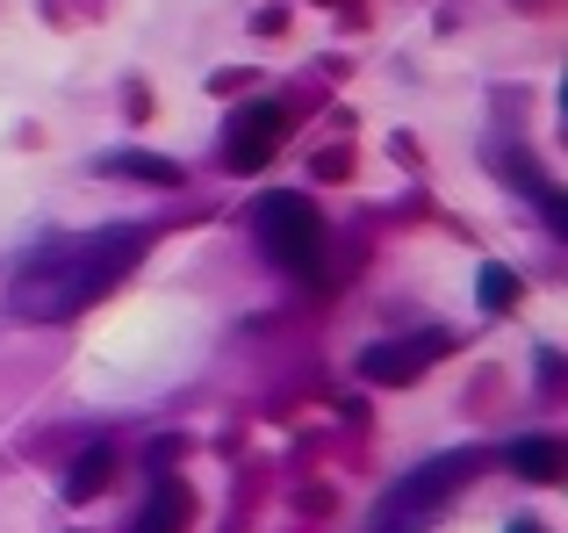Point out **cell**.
I'll use <instances>...</instances> for the list:
<instances>
[{
  "instance_id": "5",
  "label": "cell",
  "mask_w": 568,
  "mask_h": 533,
  "mask_svg": "<svg viewBox=\"0 0 568 533\" xmlns=\"http://www.w3.org/2000/svg\"><path fill=\"white\" fill-rule=\"evenodd\" d=\"M446 353V339L432 332V339H410V346H396V339H388V346H367L361 353V375L367 382H388V390H403V382H417L425 375V361H439Z\"/></svg>"
},
{
  "instance_id": "11",
  "label": "cell",
  "mask_w": 568,
  "mask_h": 533,
  "mask_svg": "<svg viewBox=\"0 0 568 533\" xmlns=\"http://www.w3.org/2000/svg\"><path fill=\"white\" fill-rule=\"evenodd\" d=\"M511 533H547V526H532V520H518V526H511Z\"/></svg>"
},
{
  "instance_id": "10",
  "label": "cell",
  "mask_w": 568,
  "mask_h": 533,
  "mask_svg": "<svg viewBox=\"0 0 568 533\" xmlns=\"http://www.w3.org/2000/svg\"><path fill=\"white\" fill-rule=\"evenodd\" d=\"M109 167H115V173H138V181H166V188L181 181V173H173L166 159H152V152H123V159H109Z\"/></svg>"
},
{
  "instance_id": "3",
  "label": "cell",
  "mask_w": 568,
  "mask_h": 533,
  "mask_svg": "<svg viewBox=\"0 0 568 533\" xmlns=\"http://www.w3.org/2000/svg\"><path fill=\"white\" fill-rule=\"evenodd\" d=\"M252 224H260V245L288 274H303V281L324 274V217L310 210V195H260Z\"/></svg>"
},
{
  "instance_id": "6",
  "label": "cell",
  "mask_w": 568,
  "mask_h": 533,
  "mask_svg": "<svg viewBox=\"0 0 568 533\" xmlns=\"http://www.w3.org/2000/svg\"><path fill=\"white\" fill-rule=\"evenodd\" d=\"M504 462H511L526 483H561V469H568V447H561L555 433H526V440H511V447H504Z\"/></svg>"
},
{
  "instance_id": "12",
  "label": "cell",
  "mask_w": 568,
  "mask_h": 533,
  "mask_svg": "<svg viewBox=\"0 0 568 533\" xmlns=\"http://www.w3.org/2000/svg\"><path fill=\"white\" fill-rule=\"evenodd\" d=\"M324 8H338V0H324ZM346 8H353V0H346Z\"/></svg>"
},
{
  "instance_id": "4",
  "label": "cell",
  "mask_w": 568,
  "mask_h": 533,
  "mask_svg": "<svg viewBox=\"0 0 568 533\" xmlns=\"http://www.w3.org/2000/svg\"><path fill=\"white\" fill-rule=\"evenodd\" d=\"M281 130H288V109H281V101H252V109L237 115V130H231V167L237 173H260L266 159H274Z\"/></svg>"
},
{
  "instance_id": "9",
  "label": "cell",
  "mask_w": 568,
  "mask_h": 533,
  "mask_svg": "<svg viewBox=\"0 0 568 533\" xmlns=\"http://www.w3.org/2000/svg\"><path fill=\"white\" fill-rule=\"evenodd\" d=\"M475 295H483V310H511L518 303V274H511V266H483Z\"/></svg>"
},
{
  "instance_id": "2",
  "label": "cell",
  "mask_w": 568,
  "mask_h": 533,
  "mask_svg": "<svg viewBox=\"0 0 568 533\" xmlns=\"http://www.w3.org/2000/svg\"><path fill=\"white\" fill-rule=\"evenodd\" d=\"M483 469V454L475 447H454V454H432V462H417L410 476H396V491L382 497V512H375V533H425L432 526V512L446 505V497L460 491V483Z\"/></svg>"
},
{
  "instance_id": "7",
  "label": "cell",
  "mask_w": 568,
  "mask_h": 533,
  "mask_svg": "<svg viewBox=\"0 0 568 533\" xmlns=\"http://www.w3.org/2000/svg\"><path fill=\"white\" fill-rule=\"evenodd\" d=\"M130 533H187V491L181 483H159V491L144 497V512H138Z\"/></svg>"
},
{
  "instance_id": "8",
  "label": "cell",
  "mask_w": 568,
  "mask_h": 533,
  "mask_svg": "<svg viewBox=\"0 0 568 533\" xmlns=\"http://www.w3.org/2000/svg\"><path fill=\"white\" fill-rule=\"evenodd\" d=\"M109 476H115V454L109 447H87L80 462H72V476H65V497H72V505H87V497L109 491Z\"/></svg>"
},
{
  "instance_id": "1",
  "label": "cell",
  "mask_w": 568,
  "mask_h": 533,
  "mask_svg": "<svg viewBox=\"0 0 568 533\" xmlns=\"http://www.w3.org/2000/svg\"><path fill=\"white\" fill-rule=\"evenodd\" d=\"M144 260L138 231H94V239H58L29 274L14 281V310L22 318H80L94 295H109L130 266Z\"/></svg>"
}]
</instances>
